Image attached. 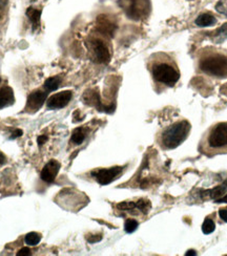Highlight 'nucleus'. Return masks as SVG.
<instances>
[{
    "label": "nucleus",
    "instance_id": "obj_1",
    "mask_svg": "<svg viewBox=\"0 0 227 256\" xmlns=\"http://www.w3.org/2000/svg\"><path fill=\"white\" fill-rule=\"evenodd\" d=\"M147 70L154 83L155 90L160 92L174 88L180 80V68L176 58L165 52L151 54L146 62Z\"/></svg>",
    "mask_w": 227,
    "mask_h": 256
},
{
    "label": "nucleus",
    "instance_id": "obj_2",
    "mask_svg": "<svg viewBox=\"0 0 227 256\" xmlns=\"http://www.w3.org/2000/svg\"><path fill=\"white\" fill-rule=\"evenodd\" d=\"M197 68L205 76L227 79V52L213 46L203 48L197 55Z\"/></svg>",
    "mask_w": 227,
    "mask_h": 256
},
{
    "label": "nucleus",
    "instance_id": "obj_3",
    "mask_svg": "<svg viewBox=\"0 0 227 256\" xmlns=\"http://www.w3.org/2000/svg\"><path fill=\"white\" fill-rule=\"evenodd\" d=\"M199 152L207 156L227 154V122L210 126L201 138Z\"/></svg>",
    "mask_w": 227,
    "mask_h": 256
},
{
    "label": "nucleus",
    "instance_id": "obj_4",
    "mask_svg": "<svg viewBox=\"0 0 227 256\" xmlns=\"http://www.w3.org/2000/svg\"><path fill=\"white\" fill-rule=\"evenodd\" d=\"M191 130L190 123L185 119H180L165 126L157 136L158 145L163 150H171L180 146L188 138Z\"/></svg>",
    "mask_w": 227,
    "mask_h": 256
},
{
    "label": "nucleus",
    "instance_id": "obj_5",
    "mask_svg": "<svg viewBox=\"0 0 227 256\" xmlns=\"http://www.w3.org/2000/svg\"><path fill=\"white\" fill-rule=\"evenodd\" d=\"M85 46L94 62L107 64L111 61L113 48L109 35L102 33L99 30H96L86 38Z\"/></svg>",
    "mask_w": 227,
    "mask_h": 256
},
{
    "label": "nucleus",
    "instance_id": "obj_6",
    "mask_svg": "<svg viewBox=\"0 0 227 256\" xmlns=\"http://www.w3.org/2000/svg\"><path fill=\"white\" fill-rule=\"evenodd\" d=\"M125 16L134 21H144L151 14V0H118Z\"/></svg>",
    "mask_w": 227,
    "mask_h": 256
},
{
    "label": "nucleus",
    "instance_id": "obj_7",
    "mask_svg": "<svg viewBox=\"0 0 227 256\" xmlns=\"http://www.w3.org/2000/svg\"><path fill=\"white\" fill-rule=\"evenodd\" d=\"M150 202L146 198H138L137 200H126L117 205L119 211L127 213L134 216H145L150 210Z\"/></svg>",
    "mask_w": 227,
    "mask_h": 256
},
{
    "label": "nucleus",
    "instance_id": "obj_8",
    "mask_svg": "<svg viewBox=\"0 0 227 256\" xmlns=\"http://www.w3.org/2000/svg\"><path fill=\"white\" fill-rule=\"evenodd\" d=\"M124 172V167L122 166H115L111 168H98L95 169L91 172V176L96 180L97 183L104 186L109 185L120 176Z\"/></svg>",
    "mask_w": 227,
    "mask_h": 256
},
{
    "label": "nucleus",
    "instance_id": "obj_9",
    "mask_svg": "<svg viewBox=\"0 0 227 256\" xmlns=\"http://www.w3.org/2000/svg\"><path fill=\"white\" fill-rule=\"evenodd\" d=\"M50 92H51L45 86L32 92L28 97L25 112L35 114L36 112H38L42 108V105L45 104V102H47L48 96Z\"/></svg>",
    "mask_w": 227,
    "mask_h": 256
},
{
    "label": "nucleus",
    "instance_id": "obj_10",
    "mask_svg": "<svg viewBox=\"0 0 227 256\" xmlns=\"http://www.w3.org/2000/svg\"><path fill=\"white\" fill-rule=\"evenodd\" d=\"M73 98L72 90H63L57 94H52L47 100V108L50 110H61L69 105Z\"/></svg>",
    "mask_w": 227,
    "mask_h": 256
},
{
    "label": "nucleus",
    "instance_id": "obj_11",
    "mask_svg": "<svg viewBox=\"0 0 227 256\" xmlns=\"http://www.w3.org/2000/svg\"><path fill=\"white\" fill-rule=\"evenodd\" d=\"M60 167H61L60 163L57 161V160H51V161L41 170V174H40L41 178L49 184L54 183V180H55L59 172Z\"/></svg>",
    "mask_w": 227,
    "mask_h": 256
},
{
    "label": "nucleus",
    "instance_id": "obj_12",
    "mask_svg": "<svg viewBox=\"0 0 227 256\" xmlns=\"http://www.w3.org/2000/svg\"><path fill=\"white\" fill-rule=\"evenodd\" d=\"M15 103L13 88L7 84H0V110H4Z\"/></svg>",
    "mask_w": 227,
    "mask_h": 256
},
{
    "label": "nucleus",
    "instance_id": "obj_13",
    "mask_svg": "<svg viewBox=\"0 0 227 256\" xmlns=\"http://www.w3.org/2000/svg\"><path fill=\"white\" fill-rule=\"evenodd\" d=\"M194 24L200 28H206V26H212L217 24V18L214 17L213 14L209 12L201 13L197 19L194 20Z\"/></svg>",
    "mask_w": 227,
    "mask_h": 256
},
{
    "label": "nucleus",
    "instance_id": "obj_14",
    "mask_svg": "<svg viewBox=\"0 0 227 256\" xmlns=\"http://www.w3.org/2000/svg\"><path fill=\"white\" fill-rule=\"evenodd\" d=\"M89 134V130L86 127H78L73 132L71 142L75 145H80L85 140L86 136Z\"/></svg>",
    "mask_w": 227,
    "mask_h": 256
},
{
    "label": "nucleus",
    "instance_id": "obj_15",
    "mask_svg": "<svg viewBox=\"0 0 227 256\" xmlns=\"http://www.w3.org/2000/svg\"><path fill=\"white\" fill-rule=\"evenodd\" d=\"M211 39L215 42V44H222L224 40L227 39V24H224L221 28H219L217 30L212 32Z\"/></svg>",
    "mask_w": 227,
    "mask_h": 256
},
{
    "label": "nucleus",
    "instance_id": "obj_16",
    "mask_svg": "<svg viewBox=\"0 0 227 256\" xmlns=\"http://www.w3.org/2000/svg\"><path fill=\"white\" fill-rule=\"evenodd\" d=\"M61 82H62V79L59 76L51 77V78H49L45 82V84H43V86H45L46 88H48L50 92H54V90H56L60 86Z\"/></svg>",
    "mask_w": 227,
    "mask_h": 256
},
{
    "label": "nucleus",
    "instance_id": "obj_17",
    "mask_svg": "<svg viewBox=\"0 0 227 256\" xmlns=\"http://www.w3.org/2000/svg\"><path fill=\"white\" fill-rule=\"evenodd\" d=\"M40 240H41V236L36 232L28 233L25 238V242L28 246H33V247L37 246V244L40 242Z\"/></svg>",
    "mask_w": 227,
    "mask_h": 256
},
{
    "label": "nucleus",
    "instance_id": "obj_18",
    "mask_svg": "<svg viewBox=\"0 0 227 256\" xmlns=\"http://www.w3.org/2000/svg\"><path fill=\"white\" fill-rule=\"evenodd\" d=\"M226 190H227V180H226L224 184H222V185H220L218 187H215L214 189H212L210 191V194H209V198H213V200L214 198H221L225 194Z\"/></svg>",
    "mask_w": 227,
    "mask_h": 256
},
{
    "label": "nucleus",
    "instance_id": "obj_19",
    "mask_svg": "<svg viewBox=\"0 0 227 256\" xmlns=\"http://www.w3.org/2000/svg\"><path fill=\"white\" fill-rule=\"evenodd\" d=\"M215 229V225H214V222L211 218H205L203 225H202V232L204 234H210L214 231Z\"/></svg>",
    "mask_w": 227,
    "mask_h": 256
},
{
    "label": "nucleus",
    "instance_id": "obj_20",
    "mask_svg": "<svg viewBox=\"0 0 227 256\" xmlns=\"http://www.w3.org/2000/svg\"><path fill=\"white\" fill-rule=\"evenodd\" d=\"M139 226V222L134 220V218H128L125 220V224H124V229H125V232L127 233H133L134 231L137 230Z\"/></svg>",
    "mask_w": 227,
    "mask_h": 256
},
{
    "label": "nucleus",
    "instance_id": "obj_21",
    "mask_svg": "<svg viewBox=\"0 0 227 256\" xmlns=\"http://www.w3.org/2000/svg\"><path fill=\"white\" fill-rule=\"evenodd\" d=\"M27 15L30 17V19L33 21V24H35V26H38L39 24V17H40V10H34L33 8H30L29 10L27 12Z\"/></svg>",
    "mask_w": 227,
    "mask_h": 256
},
{
    "label": "nucleus",
    "instance_id": "obj_22",
    "mask_svg": "<svg viewBox=\"0 0 227 256\" xmlns=\"http://www.w3.org/2000/svg\"><path fill=\"white\" fill-rule=\"evenodd\" d=\"M215 10H218L219 13L227 16V2L226 0H220V2L215 6Z\"/></svg>",
    "mask_w": 227,
    "mask_h": 256
},
{
    "label": "nucleus",
    "instance_id": "obj_23",
    "mask_svg": "<svg viewBox=\"0 0 227 256\" xmlns=\"http://www.w3.org/2000/svg\"><path fill=\"white\" fill-rule=\"evenodd\" d=\"M219 216L222 220L227 222V208H222L219 210Z\"/></svg>",
    "mask_w": 227,
    "mask_h": 256
},
{
    "label": "nucleus",
    "instance_id": "obj_24",
    "mask_svg": "<svg viewBox=\"0 0 227 256\" xmlns=\"http://www.w3.org/2000/svg\"><path fill=\"white\" fill-rule=\"evenodd\" d=\"M32 253H31V251H30V249L29 248H24V249H21L18 253H17V256H29V255H31Z\"/></svg>",
    "mask_w": 227,
    "mask_h": 256
},
{
    "label": "nucleus",
    "instance_id": "obj_25",
    "mask_svg": "<svg viewBox=\"0 0 227 256\" xmlns=\"http://www.w3.org/2000/svg\"><path fill=\"white\" fill-rule=\"evenodd\" d=\"M7 163V156L0 152V167L4 166Z\"/></svg>",
    "mask_w": 227,
    "mask_h": 256
},
{
    "label": "nucleus",
    "instance_id": "obj_26",
    "mask_svg": "<svg viewBox=\"0 0 227 256\" xmlns=\"http://www.w3.org/2000/svg\"><path fill=\"white\" fill-rule=\"evenodd\" d=\"M221 92L222 94H226L227 96V84H225V85H223V86L221 88Z\"/></svg>",
    "mask_w": 227,
    "mask_h": 256
},
{
    "label": "nucleus",
    "instance_id": "obj_27",
    "mask_svg": "<svg viewBox=\"0 0 227 256\" xmlns=\"http://www.w3.org/2000/svg\"><path fill=\"white\" fill-rule=\"evenodd\" d=\"M197 253H196V251L194 250H189V251H187L186 253H185V255L186 256H191V255H196Z\"/></svg>",
    "mask_w": 227,
    "mask_h": 256
},
{
    "label": "nucleus",
    "instance_id": "obj_28",
    "mask_svg": "<svg viewBox=\"0 0 227 256\" xmlns=\"http://www.w3.org/2000/svg\"><path fill=\"white\" fill-rule=\"evenodd\" d=\"M218 202H227V196L220 198L218 200Z\"/></svg>",
    "mask_w": 227,
    "mask_h": 256
},
{
    "label": "nucleus",
    "instance_id": "obj_29",
    "mask_svg": "<svg viewBox=\"0 0 227 256\" xmlns=\"http://www.w3.org/2000/svg\"><path fill=\"white\" fill-rule=\"evenodd\" d=\"M188 2H193V0H188Z\"/></svg>",
    "mask_w": 227,
    "mask_h": 256
},
{
    "label": "nucleus",
    "instance_id": "obj_30",
    "mask_svg": "<svg viewBox=\"0 0 227 256\" xmlns=\"http://www.w3.org/2000/svg\"><path fill=\"white\" fill-rule=\"evenodd\" d=\"M33 2H35V0H33Z\"/></svg>",
    "mask_w": 227,
    "mask_h": 256
}]
</instances>
